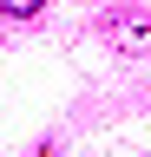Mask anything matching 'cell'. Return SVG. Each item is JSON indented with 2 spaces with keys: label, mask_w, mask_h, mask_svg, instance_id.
Instances as JSON below:
<instances>
[{
  "label": "cell",
  "mask_w": 151,
  "mask_h": 157,
  "mask_svg": "<svg viewBox=\"0 0 151 157\" xmlns=\"http://www.w3.org/2000/svg\"><path fill=\"white\" fill-rule=\"evenodd\" d=\"M0 20H40L33 0H0Z\"/></svg>",
  "instance_id": "7a4b0ae2"
},
{
  "label": "cell",
  "mask_w": 151,
  "mask_h": 157,
  "mask_svg": "<svg viewBox=\"0 0 151 157\" xmlns=\"http://www.w3.org/2000/svg\"><path fill=\"white\" fill-rule=\"evenodd\" d=\"M112 39H118L125 52H145V59H151V13H125V20H112Z\"/></svg>",
  "instance_id": "6da1fadb"
}]
</instances>
